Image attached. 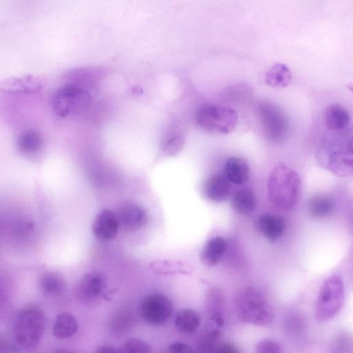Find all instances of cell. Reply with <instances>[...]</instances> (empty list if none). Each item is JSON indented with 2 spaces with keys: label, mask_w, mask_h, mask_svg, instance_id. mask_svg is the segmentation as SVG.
<instances>
[{
  "label": "cell",
  "mask_w": 353,
  "mask_h": 353,
  "mask_svg": "<svg viewBox=\"0 0 353 353\" xmlns=\"http://www.w3.org/2000/svg\"><path fill=\"white\" fill-rule=\"evenodd\" d=\"M317 148L316 157L323 169L339 177L353 176V127L330 131Z\"/></svg>",
  "instance_id": "6da1fadb"
},
{
  "label": "cell",
  "mask_w": 353,
  "mask_h": 353,
  "mask_svg": "<svg viewBox=\"0 0 353 353\" xmlns=\"http://www.w3.org/2000/svg\"><path fill=\"white\" fill-rule=\"evenodd\" d=\"M168 350L170 353H195L190 346L182 342L172 343Z\"/></svg>",
  "instance_id": "f546056e"
},
{
  "label": "cell",
  "mask_w": 353,
  "mask_h": 353,
  "mask_svg": "<svg viewBox=\"0 0 353 353\" xmlns=\"http://www.w3.org/2000/svg\"><path fill=\"white\" fill-rule=\"evenodd\" d=\"M185 139L181 135H176L168 140L164 151L169 156H174L178 154L183 148Z\"/></svg>",
  "instance_id": "83f0119b"
},
{
  "label": "cell",
  "mask_w": 353,
  "mask_h": 353,
  "mask_svg": "<svg viewBox=\"0 0 353 353\" xmlns=\"http://www.w3.org/2000/svg\"><path fill=\"white\" fill-rule=\"evenodd\" d=\"M79 328L76 317L68 312L59 314L52 327L53 336L59 339H67L72 337Z\"/></svg>",
  "instance_id": "ac0fdd59"
},
{
  "label": "cell",
  "mask_w": 353,
  "mask_h": 353,
  "mask_svg": "<svg viewBox=\"0 0 353 353\" xmlns=\"http://www.w3.org/2000/svg\"><path fill=\"white\" fill-rule=\"evenodd\" d=\"M350 115L348 110L341 105H330L324 112V124L329 131H339L350 125Z\"/></svg>",
  "instance_id": "4fadbf2b"
},
{
  "label": "cell",
  "mask_w": 353,
  "mask_h": 353,
  "mask_svg": "<svg viewBox=\"0 0 353 353\" xmlns=\"http://www.w3.org/2000/svg\"><path fill=\"white\" fill-rule=\"evenodd\" d=\"M119 224L117 216L111 210L104 209L97 214L93 221L92 233L99 240H111L117 234Z\"/></svg>",
  "instance_id": "30bf717a"
},
{
  "label": "cell",
  "mask_w": 353,
  "mask_h": 353,
  "mask_svg": "<svg viewBox=\"0 0 353 353\" xmlns=\"http://www.w3.org/2000/svg\"><path fill=\"white\" fill-rule=\"evenodd\" d=\"M153 268L158 272L164 274H173L185 272L188 268L181 261H161L153 264Z\"/></svg>",
  "instance_id": "4316f807"
},
{
  "label": "cell",
  "mask_w": 353,
  "mask_h": 353,
  "mask_svg": "<svg viewBox=\"0 0 353 353\" xmlns=\"http://www.w3.org/2000/svg\"><path fill=\"white\" fill-rule=\"evenodd\" d=\"M255 352L256 353H281V347L275 341L263 339L256 344Z\"/></svg>",
  "instance_id": "f1b7e54d"
},
{
  "label": "cell",
  "mask_w": 353,
  "mask_h": 353,
  "mask_svg": "<svg viewBox=\"0 0 353 353\" xmlns=\"http://www.w3.org/2000/svg\"><path fill=\"white\" fill-rule=\"evenodd\" d=\"M54 353H75V352L72 350H70L62 349V350H57Z\"/></svg>",
  "instance_id": "d6a6232c"
},
{
  "label": "cell",
  "mask_w": 353,
  "mask_h": 353,
  "mask_svg": "<svg viewBox=\"0 0 353 353\" xmlns=\"http://www.w3.org/2000/svg\"><path fill=\"white\" fill-rule=\"evenodd\" d=\"M237 314L243 321L254 325H267L274 318L272 307L265 294L254 287H247L235 301Z\"/></svg>",
  "instance_id": "277c9868"
},
{
  "label": "cell",
  "mask_w": 353,
  "mask_h": 353,
  "mask_svg": "<svg viewBox=\"0 0 353 353\" xmlns=\"http://www.w3.org/2000/svg\"><path fill=\"white\" fill-rule=\"evenodd\" d=\"M257 226L259 230L267 239L276 240L283 234L285 225L283 217L272 214H265L259 218Z\"/></svg>",
  "instance_id": "2e32d148"
},
{
  "label": "cell",
  "mask_w": 353,
  "mask_h": 353,
  "mask_svg": "<svg viewBox=\"0 0 353 353\" xmlns=\"http://www.w3.org/2000/svg\"><path fill=\"white\" fill-rule=\"evenodd\" d=\"M95 353H119V350L110 345H101L96 350Z\"/></svg>",
  "instance_id": "1f68e13d"
},
{
  "label": "cell",
  "mask_w": 353,
  "mask_h": 353,
  "mask_svg": "<svg viewBox=\"0 0 353 353\" xmlns=\"http://www.w3.org/2000/svg\"><path fill=\"white\" fill-rule=\"evenodd\" d=\"M196 120L203 129L228 134L236 127L238 114L233 109L214 104H203L197 110Z\"/></svg>",
  "instance_id": "52a82bcc"
},
{
  "label": "cell",
  "mask_w": 353,
  "mask_h": 353,
  "mask_svg": "<svg viewBox=\"0 0 353 353\" xmlns=\"http://www.w3.org/2000/svg\"><path fill=\"white\" fill-rule=\"evenodd\" d=\"M90 94L79 83H68L54 94L52 107L55 114L62 118L75 116L90 105Z\"/></svg>",
  "instance_id": "8992f818"
},
{
  "label": "cell",
  "mask_w": 353,
  "mask_h": 353,
  "mask_svg": "<svg viewBox=\"0 0 353 353\" xmlns=\"http://www.w3.org/2000/svg\"><path fill=\"white\" fill-rule=\"evenodd\" d=\"M310 215L314 219H323L329 216L334 209V202L326 195L313 196L307 205Z\"/></svg>",
  "instance_id": "7402d4cb"
},
{
  "label": "cell",
  "mask_w": 353,
  "mask_h": 353,
  "mask_svg": "<svg viewBox=\"0 0 353 353\" xmlns=\"http://www.w3.org/2000/svg\"><path fill=\"white\" fill-rule=\"evenodd\" d=\"M225 249L226 242L222 236L212 237L206 242L201 252V261L205 266H214L220 261Z\"/></svg>",
  "instance_id": "5bb4252c"
},
{
  "label": "cell",
  "mask_w": 353,
  "mask_h": 353,
  "mask_svg": "<svg viewBox=\"0 0 353 353\" xmlns=\"http://www.w3.org/2000/svg\"><path fill=\"white\" fill-rule=\"evenodd\" d=\"M268 194L271 202L277 208L290 210L297 203L301 192V179L292 168L279 164L270 172Z\"/></svg>",
  "instance_id": "7a4b0ae2"
},
{
  "label": "cell",
  "mask_w": 353,
  "mask_h": 353,
  "mask_svg": "<svg viewBox=\"0 0 353 353\" xmlns=\"http://www.w3.org/2000/svg\"><path fill=\"white\" fill-rule=\"evenodd\" d=\"M346 88L348 90L353 93V84L350 83L346 85Z\"/></svg>",
  "instance_id": "836d02e7"
},
{
  "label": "cell",
  "mask_w": 353,
  "mask_h": 353,
  "mask_svg": "<svg viewBox=\"0 0 353 353\" xmlns=\"http://www.w3.org/2000/svg\"><path fill=\"white\" fill-rule=\"evenodd\" d=\"M173 305L170 299L159 293L152 294L141 301L140 312L142 318L148 323L160 325L170 317Z\"/></svg>",
  "instance_id": "9c48e42d"
},
{
  "label": "cell",
  "mask_w": 353,
  "mask_h": 353,
  "mask_svg": "<svg viewBox=\"0 0 353 353\" xmlns=\"http://www.w3.org/2000/svg\"><path fill=\"white\" fill-rule=\"evenodd\" d=\"M119 353H152V351L147 341L138 338H132L125 341L120 347Z\"/></svg>",
  "instance_id": "484cf974"
},
{
  "label": "cell",
  "mask_w": 353,
  "mask_h": 353,
  "mask_svg": "<svg viewBox=\"0 0 353 353\" xmlns=\"http://www.w3.org/2000/svg\"><path fill=\"white\" fill-rule=\"evenodd\" d=\"M232 205L233 209L239 213H250L256 206V199L253 192L248 188L239 190L234 195Z\"/></svg>",
  "instance_id": "603a6c76"
},
{
  "label": "cell",
  "mask_w": 353,
  "mask_h": 353,
  "mask_svg": "<svg viewBox=\"0 0 353 353\" xmlns=\"http://www.w3.org/2000/svg\"><path fill=\"white\" fill-rule=\"evenodd\" d=\"M225 172L228 179L231 182L237 185H241L248 181L250 169L245 159L233 157L227 161Z\"/></svg>",
  "instance_id": "ffe728a7"
},
{
  "label": "cell",
  "mask_w": 353,
  "mask_h": 353,
  "mask_svg": "<svg viewBox=\"0 0 353 353\" xmlns=\"http://www.w3.org/2000/svg\"><path fill=\"white\" fill-rule=\"evenodd\" d=\"M106 285V279L102 273H88L79 282L77 286V295L83 301L92 300L103 292Z\"/></svg>",
  "instance_id": "8fae6325"
},
{
  "label": "cell",
  "mask_w": 353,
  "mask_h": 353,
  "mask_svg": "<svg viewBox=\"0 0 353 353\" xmlns=\"http://www.w3.org/2000/svg\"><path fill=\"white\" fill-rule=\"evenodd\" d=\"M292 80V72L290 68L283 63L274 65L265 76V83L271 87L285 88Z\"/></svg>",
  "instance_id": "44dd1931"
},
{
  "label": "cell",
  "mask_w": 353,
  "mask_h": 353,
  "mask_svg": "<svg viewBox=\"0 0 353 353\" xmlns=\"http://www.w3.org/2000/svg\"><path fill=\"white\" fill-rule=\"evenodd\" d=\"M204 191L207 197L210 200L221 202L226 200L229 196L231 186L224 176L214 174L206 181Z\"/></svg>",
  "instance_id": "9a60e30c"
},
{
  "label": "cell",
  "mask_w": 353,
  "mask_h": 353,
  "mask_svg": "<svg viewBox=\"0 0 353 353\" xmlns=\"http://www.w3.org/2000/svg\"><path fill=\"white\" fill-rule=\"evenodd\" d=\"M215 353H239L237 348L232 344L225 343L221 344L216 350Z\"/></svg>",
  "instance_id": "4dcf8cb0"
},
{
  "label": "cell",
  "mask_w": 353,
  "mask_h": 353,
  "mask_svg": "<svg viewBox=\"0 0 353 353\" xmlns=\"http://www.w3.org/2000/svg\"><path fill=\"white\" fill-rule=\"evenodd\" d=\"M19 150L26 154L37 153L41 148L42 140L40 136L34 131L23 133L17 142Z\"/></svg>",
  "instance_id": "d4e9b609"
},
{
  "label": "cell",
  "mask_w": 353,
  "mask_h": 353,
  "mask_svg": "<svg viewBox=\"0 0 353 353\" xmlns=\"http://www.w3.org/2000/svg\"><path fill=\"white\" fill-rule=\"evenodd\" d=\"M224 299L222 292L217 288H212L207 294V307L211 322L221 328L224 325Z\"/></svg>",
  "instance_id": "e0dca14e"
},
{
  "label": "cell",
  "mask_w": 353,
  "mask_h": 353,
  "mask_svg": "<svg viewBox=\"0 0 353 353\" xmlns=\"http://www.w3.org/2000/svg\"><path fill=\"white\" fill-rule=\"evenodd\" d=\"M65 280L58 273L48 272L39 280V286L43 292L48 295L60 294L65 288Z\"/></svg>",
  "instance_id": "cb8c5ba5"
},
{
  "label": "cell",
  "mask_w": 353,
  "mask_h": 353,
  "mask_svg": "<svg viewBox=\"0 0 353 353\" xmlns=\"http://www.w3.org/2000/svg\"><path fill=\"white\" fill-rule=\"evenodd\" d=\"M258 108L265 137L273 142L282 141L288 129V121L283 112L269 102L261 103Z\"/></svg>",
  "instance_id": "ba28073f"
},
{
  "label": "cell",
  "mask_w": 353,
  "mask_h": 353,
  "mask_svg": "<svg viewBox=\"0 0 353 353\" xmlns=\"http://www.w3.org/2000/svg\"><path fill=\"white\" fill-rule=\"evenodd\" d=\"M345 297L343 278L332 274L323 283L315 307L316 318L321 321H329L341 310Z\"/></svg>",
  "instance_id": "5b68a950"
},
{
  "label": "cell",
  "mask_w": 353,
  "mask_h": 353,
  "mask_svg": "<svg viewBox=\"0 0 353 353\" xmlns=\"http://www.w3.org/2000/svg\"><path fill=\"white\" fill-rule=\"evenodd\" d=\"M119 221L125 228L134 231L141 228L147 223L148 215L141 206L128 202L120 208Z\"/></svg>",
  "instance_id": "7c38bea8"
},
{
  "label": "cell",
  "mask_w": 353,
  "mask_h": 353,
  "mask_svg": "<svg viewBox=\"0 0 353 353\" xmlns=\"http://www.w3.org/2000/svg\"><path fill=\"white\" fill-rule=\"evenodd\" d=\"M46 327L43 310L36 305H29L17 314L12 327L14 341L20 347L29 349L40 341Z\"/></svg>",
  "instance_id": "3957f363"
},
{
  "label": "cell",
  "mask_w": 353,
  "mask_h": 353,
  "mask_svg": "<svg viewBox=\"0 0 353 353\" xmlns=\"http://www.w3.org/2000/svg\"><path fill=\"white\" fill-rule=\"evenodd\" d=\"M200 323L201 318L199 313L192 309H181L175 314L174 325L181 333L194 334L198 330Z\"/></svg>",
  "instance_id": "d6986e66"
}]
</instances>
